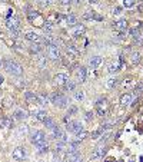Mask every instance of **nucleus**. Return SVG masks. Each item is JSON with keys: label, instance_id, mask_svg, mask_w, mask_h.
I'll return each mask as SVG.
<instances>
[{"label": "nucleus", "instance_id": "obj_1", "mask_svg": "<svg viewBox=\"0 0 143 162\" xmlns=\"http://www.w3.org/2000/svg\"><path fill=\"white\" fill-rule=\"evenodd\" d=\"M3 66H4V69H6L9 73H12V75H16V76L23 75V67H22L17 62L12 60V59H4Z\"/></svg>", "mask_w": 143, "mask_h": 162}, {"label": "nucleus", "instance_id": "obj_2", "mask_svg": "<svg viewBox=\"0 0 143 162\" xmlns=\"http://www.w3.org/2000/svg\"><path fill=\"white\" fill-rule=\"evenodd\" d=\"M32 144L37 148H42V146L47 145V141H46V135L43 131H36V132L32 135Z\"/></svg>", "mask_w": 143, "mask_h": 162}, {"label": "nucleus", "instance_id": "obj_3", "mask_svg": "<svg viewBox=\"0 0 143 162\" xmlns=\"http://www.w3.org/2000/svg\"><path fill=\"white\" fill-rule=\"evenodd\" d=\"M50 102L53 105H56V106H59V108H66L67 103H69L67 98L65 95H62V93H57V92L50 95Z\"/></svg>", "mask_w": 143, "mask_h": 162}, {"label": "nucleus", "instance_id": "obj_4", "mask_svg": "<svg viewBox=\"0 0 143 162\" xmlns=\"http://www.w3.org/2000/svg\"><path fill=\"white\" fill-rule=\"evenodd\" d=\"M46 52H47V56H49V59H52V60H59V59H60V49H59V46H56V45H47V49H46Z\"/></svg>", "mask_w": 143, "mask_h": 162}, {"label": "nucleus", "instance_id": "obj_5", "mask_svg": "<svg viewBox=\"0 0 143 162\" xmlns=\"http://www.w3.org/2000/svg\"><path fill=\"white\" fill-rule=\"evenodd\" d=\"M105 154H106V146H105V145L102 144V142H100V144H99V145L96 146V148H94L93 152H92V156H90V158H92V159L102 158V156H103Z\"/></svg>", "mask_w": 143, "mask_h": 162}, {"label": "nucleus", "instance_id": "obj_6", "mask_svg": "<svg viewBox=\"0 0 143 162\" xmlns=\"http://www.w3.org/2000/svg\"><path fill=\"white\" fill-rule=\"evenodd\" d=\"M96 111L100 116H105L107 112V100L106 99H99L96 102Z\"/></svg>", "mask_w": 143, "mask_h": 162}, {"label": "nucleus", "instance_id": "obj_7", "mask_svg": "<svg viewBox=\"0 0 143 162\" xmlns=\"http://www.w3.org/2000/svg\"><path fill=\"white\" fill-rule=\"evenodd\" d=\"M67 129H69L72 133L77 135V133H80L83 131V126H82V124L77 121H70L69 124H67Z\"/></svg>", "mask_w": 143, "mask_h": 162}, {"label": "nucleus", "instance_id": "obj_8", "mask_svg": "<svg viewBox=\"0 0 143 162\" xmlns=\"http://www.w3.org/2000/svg\"><path fill=\"white\" fill-rule=\"evenodd\" d=\"M74 76H76V82L83 83L86 80V76H87V71H86V67H83V66L77 67V69L74 71Z\"/></svg>", "mask_w": 143, "mask_h": 162}, {"label": "nucleus", "instance_id": "obj_9", "mask_svg": "<svg viewBox=\"0 0 143 162\" xmlns=\"http://www.w3.org/2000/svg\"><path fill=\"white\" fill-rule=\"evenodd\" d=\"M6 26H7L9 30H17V29H20V20L16 16L9 17L7 22H6Z\"/></svg>", "mask_w": 143, "mask_h": 162}, {"label": "nucleus", "instance_id": "obj_10", "mask_svg": "<svg viewBox=\"0 0 143 162\" xmlns=\"http://www.w3.org/2000/svg\"><path fill=\"white\" fill-rule=\"evenodd\" d=\"M26 155H27V152H26V149L22 148V146H17L16 149L13 151V158L16 159V161H23V159L26 158Z\"/></svg>", "mask_w": 143, "mask_h": 162}, {"label": "nucleus", "instance_id": "obj_11", "mask_svg": "<svg viewBox=\"0 0 143 162\" xmlns=\"http://www.w3.org/2000/svg\"><path fill=\"white\" fill-rule=\"evenodd\" d=\"M25 38L27 39L29 42H32V43H40L42 42V38L37 33H34V32H26Z\"/></svg>", "mask_w": 143, "mask_h": 162}, {"label": "nucleus", "instance_id": "obj_12", "mask_svg": "<svg viewBox=\"0 0 143 162\" xmlns=\"http://www.w3.org/2000/svg\"><path fill=\"white\" fill-rule=\"evenodd\" d=\"M85 26L83 25H76L73 26V29H72V36L73 38H80L83 33H85Z\"/></svg>", "mask_w": 143, "mask_h": 162}, {"label": "nucleus", "instance_id": "obj_13", "mask_svg": "<svg viewBox=\"0 0 143 162\" xmlns=\"http://www.w3.org/2000/svg\"><path fill=\"white\" fill-rule=\"evenodd\" d=\"M13 116H14L16 121H25V119H27L29 113H27V111H25V109H17Z\"/></svg>", "mask_w": 143, "mask_h": 162}, {"label": "nucleus", "instance_id": "obj_14", "mask_svg": "<svg viewBox=\"0 0 143 162\" xmlns=\"http://www.w3.org/2000/svg\"><path fill=\"white\" fill-rule=\"evenodd\" d=\"M54 83L56 85H60V86H63L67 80H69V78H67V75H65V73H57L56 76H54Z\"/></svg>", "mask_w": 143, "mask_h": 162}, {"label": "nucleus", "instance_id": "obj_15", "mask_svg": "<svg viewBox=\"0 0 143 162\" xmlns=\"http://www.w3.org/2000/svg\"><path fill=\"white\" fill-rule=\"evenodd\" d=\"M83 19H86V20H103L102 16H99V14H96L94 12H90V10L83 14Z\"/></svg>", "mask_w": 143, "mask_h": 162}, {"label": "nucleus", "instance_id": "obj_16", "mask_svg": "<svg viewBox=\"0 0 143 162\" xmlns=\"http://www.w3.org/2000/svg\"><path fill=\"white\" fill-rule=\"evenodd\" d=\"M100 63H102V58L100 56H93L89 60V67L90 69H96V67L100 66Z\"/></svg>", "mask_w": 143, "mask_h": 162}, {"label": "nucleus", "instance_id": "obj_17", "mask_svg": "<svg viewBox=\"0 0 143 162\" xmlns=\"http://www.w3.org/2000/svg\"><path fill=\"white\" fill-rule=\"evenodd\" d=\"M132 99H133L132 93H125V95H122V98H120V105H122V106H127V105L132 103Z\"/></svg>", "mask_w": 143, "mask_h": 162}, {"label": "nucleus", "instance_id": "obj_18", "mask_svg": "<svg viewBox=\"0 0 143 162\" xmlns=\"http://www.w3.org/2000/svg\"><path fill=\"white\" fill-rule=\"evenodd\" d=\"M114 29L117 32H126L127 30V22L126 20H119L114 23Z\"/></svg>", "mask_w": 143, "mask_h": 162}, {"label": "nucleus", "instance_id": "obj_19", "mask_svg": "<svg viewBox=\"0 0 143 162\" xmlns=\"http://www.w3.org/2000/svg\"><path fill=\"white\" fill-rule=\"evenodd\" d=\"M63 19V16L62 14H59V13H53V14H50L49 17H47V22L49 23H52V25H57L59 22Z\"/></svg>", "mask_w": 143, "mask_h": 162}, {"label": "nucleus", "instance_id": "obj_20", "mask_svg": "<svg viewBox=\"0 0 143 162\" xmlns=\"http://www.w3.org/2000/svg\"><path fill=\"white\" fill-rule=\"evenodd\" d=\"M66 20V25L70 26V27H73V26L77 25V17L74 16V14H67V16L65 17Z\"/></svg>", "mask_w": 143, "mask_h": 162}, {"label": "nucleus", "instance_id": "obj_21", "mask_svg": "<svg viewBox=\"0 0 143 162\" xmlns=\"http://www.w3.org/2000/svg\"><path fill=\"white\" fill-rule=\"evenodd\" d=\"M26 100H27L29 103L39 105V102H37V95H34V93H32V92H27V93H26Z\"/></svg>", "mask_w": 143, "mask_h": 162}, {"label": "nucleus", "instance_id": "obj_22", "mask_svg": "<svg viewBox=\"0 0 143 162\" xmlns=\"http://www.w3.org/2000/svg\"><path fill=\"white\" fill-rule=\"evenodd\" d=\"M0 126L2 128H13V121L9 118H2L0 119Z\"/></svg>", "mask_w": 143, "mask_h": 162}, {"label": "nucleus", "instance_id": "obj_23", "mask_svg": "<svg viewBox=\"0 0 143 162\" xmlns=\"http://www.w3.org/2000/svg\"><path fill=\"white\" fill-rule=\"evenodd\" d=\"M49 98L46 95H43V93H39L37 95V102H39V105H46V103H49Z\"/></svg>", "mask_w": 143, "mask_h": 162}, {"label": "nucleus", "instance_id": "obj_24", "mask_svg": "<svg viewBox=\"0 0 143 162\" xmlns=\"http://www.w3.org/2000/svg\"><path fill=\"white\" fill-rule=\"evenodd\" d=\"M63 87H65V91L72 92V91H74V89H76V83L72 82V80H67V82L63 85Z\"/></svg>", "mask_w": 143, "mask_h": 162}, {"label": "nucleus", "instance_id": "obj_25", "mask_svg": "<svg viewBox=\"0 0 143 162\" xmlns=\"http://www.w3.org/2000/svg\"><path fill=\"white\" fill-rule=\"evenodd\" d=\"M36 119L40 122H45V119L47 118V113H46V111H39V112H36Z\"/></svg>", "mask_w": 143, "mask_h": 162}, {"label": "nucleus", "instance_id": "obj_26", "mask_svg": "<svg viewBox=\"0 0 143 162\" xmlns=\"http://www.w3.org/2000/svg\"><path fill=\"white\" fill-rule=\"evenodd\" d=\"M30 52H32V53H40L42 52L40 43H32V46H30Z\"/></svg>", "mask_w": 143, "mask_h": 162}, {"label": "nucleus", "instance_id": "obj_27", "mask_svg": "<svg viewBox=\"0 0 143 162\" xmlns=\"http://www.w3.org/2000/svg\"><path fill=\"white\" fill-rule=\"evenodd\" d=\"M66 49H67V52H69L70 55H73V56H77L79 55V50L76 49V46H73V45H67Z\"/></svg>", "mask_w": 143, "mask_h": 162}, {"label": "nucleus", "instance_id": "obj_28", "mask_svg": "<svg viewBox=\"0 0 143 162\" xmlns=\"http://www.w3.org/2000/svg\"><path fill=\"white\" fill-rule=\"evenodd\" d=\"M43 124L46 125V128H49V129H53L54 126H56V125H54V121H53V119H52V118H49V116L46 118V119H45V122H43Z\"/></svg>", "mask_w": 143, "mask_h": 162}, {"label": "nucleus", "instance_id": "obj_29", "mask_svg": "<svg viewBox=\"0 0 143 162\" xmlns=\"http://www.w3.org/2000/svg\"><path fill=\"white\" fill-rule=\"evenodd\" d=\"M39 17V13L36 12V10H30V12L27 13V19L30 22H34V19H37Z\"/></svg>", "mask_w": 143, "mask_h": 162}, {"label": "nucleus", "instance_id": "obj_30", "mask_svg": "<svg viewBox=\"0 0 143 162\" xmlns=\"http://www.w3.org/2000/svg\"><path fill=\"white\" fill-rule=\"evenodd\" d=\"M53 29H54V25L49 23V22H46L45 25H43V30H45L46 33H50V32H53Z\"/></svg>", "mask_w": 143, "mask_h": 162}, {"label": "nucleus", "instance_id": "obj_31", "mask_svg": "<svg viewBox=\"0 0 143 162\" xmlns=\"http://www.w3.org/2000/svg\"><path fill=\"white\" fill-rule=\"evenodd\" d=\"M130 59H132V63H139V60H140V55L139 53H132V56H130Z\"/></svg>", "mask_w": 143, "mask_h": 162}, {"label": "nucleus", "instance_id": "obj_32", "mask_svg": "<svg viewBox=\"0 0 143 162\" xmlns=\"http://www.w3.org/2000/svg\"><path fill=\"white\" fill-rule=\"evenodd\" d=\"M86 136H87V133H86L85 131H82L80 133H77V135H76V141H77V142H80L82 139H85Z\"/></svg>", "mask_w": 143, "mask_h": 162}, {"label": "nucleus", "instance_id": "obj_33", "mask_svg": "<svg viewBox=\"0 0 143 162\" xmlns=\"http://www.w3.org/2000/svg\"><path fill=\"white\" fill-rule=\"evenodd\" d=\"M74 99L76 100H83L85 99V93H83V92H74Z\"/></svg>", "mask_w": 143, "mask_h": 162}, {"label": "nucleus", "instance_id": "obj_34", "mask_svg": "<svg viewBox=\"0 0 143 162\" xmlns=\"http://www.w3.org/2000/svg\"><path fill=\"white\" fill-rule=\"evenodd\" d=\"M123 4L126 7H133L135 6V0H123Z\"/></svg>", "mask_w": 143, "mask_h": 162}, {"label": "nucleus", "instance_id": "obj_35", "mask_svg": "<svg viewBox=\"0 0 143 162\" xmlns=\"http://www.w3.org/2000/svg\"><path fill=\"white\" fill-rule=\"evenodd\" d=\"M116 83H117V80L116 79H109L107 80V83H106V86L107 87H113V86H116Z\"/></svg>", "mask_w": 143, "mask_h": 162}, {"label": "nucleus", "instance_id": "obj_36", "mask_svg": "<svg viewBox=\"0 0 143 162\" xmlns=\"http://www.w3.org/2000/svg\"><path fill=\"white\" fill-rule=\"evenodd\" d=\"M19 34H20V29H17V30H10V36L12 38H19Z\"/></svg>", "mask_w": 143, "mask_h": 162}, {"label": "nucleus", "instance_id": "obj_37", "mask_svg": "<svg viewBox=\"0 0 143 162\" xmlns=\"http://www.w3.org/2000/svg\"><path fill=\"white\" fill-rule=\"evenodd\" d=\"M27 131H29V128L27 126H22V128H19V135H26V133H27Z\"/></svg>", "mask_w": 143, "mask_h": 162}, {"label": "nucleus", "instance_id": "obj_38", "mask_svg": "<svg viewBox=\"0 0 143 162\" xmlns=\"http://www.w3.org/2000/svg\"><path fill=\"white\" fill-rule=\"evenodd\" d=\"M49 151V146H42V148H39V154H45V152H47Z\"/></svg>", "mask_w": 143, "mask_h": 162}, {"label": "nucleus", "instance_id": "obj_39", "mask_svg": "<svg viewBox=\"0 0 143 162\" xmlns=\"http://www.w3.org/2000/svg\"><path fill=\"white\" fill-rule=\"evenodd\" d=\"M52 162H62L60 155H59V154H54V155H53V159H52Z\"/></svg>", "mask_w": 143, "mask_h": 162}, {"label": "nucleus", "instance_id": "obj_40", "mask_svg": "<svg viewBox=\"0 0 143 162\" xmlns=\"http://www.w3.org/2000/svg\"><path fill=\"white\" fill-rule=\"evenodd\" d=\"M37 2H39V4H40V6H47L50 0H37Z\"/></svg>", "mask_w": 143, "mask_h": 162}, {"label": "nucleus", "instance_id": "obj_41", "mask_svg": "<svg viewBox=\"0 0 143 162\" xmlns=\"http://www.w3.org/2000/svg\"><path fill=\"white\" fill-rule=\"evenodd\" d=\"M90 119H93V112H87V113H86V121H90Z\"/></svg>", "mask_w": 143, "mask_h": 162}, {"label": "nucleus", "instance_id": "obj_42", "mask_svg": "<svg viewBox=\"0 0 143 162\" xmlns=\"http://www.w3.org/2000/svg\"><path fill=\"white\" fill-rule=\"evenodd\" d=\"M39 65H40L42 67L45 66V65H46V59H45V58H40V59H39Z\"/></svg>", "mask_w": 143, "mask_h": 162}, {"label": "nucleus", "instance_id": "obj_43", "mask_svg": "<svg viewBox=\"0 0 143 162\" xmlns=\"http://www.w3.org/2000/svg\"><path fill=\"white\" fill-rule=\"evenodd\" d=\"M120 12H122V9H120V7H114V9H113V13H114V14H120Z\"/></svg>", "mask_w": 143, "mask_h": 162}, {"label": "nucleus", "instance_id": "obj_44", "mask_svg": "<svg viewBox=\"0 0 143 162\" xmlns=\"http://www.w3.org/2000/svg\"><path fill=\"white\" fill-rule=\"evenodd\" d=\"M59 2H60L62 4H69L70 2H72V0H59Z\"/></svg>", "mask_w": 143, "mask_h": 162}, {"label": "nucleus", "instance_id": "obj_45", "mask_svg": "<svg viewBox=\"0 0 143 162\" xmlns=\"http://www.w3.org/2000/svg\"><path fill=\"white\" fill-rule=\"evenodd\" d=\"M97 2H99V0H89V3H90V4H96Z\"/></svg>", "mask_w": 143, "mask_h": 162}, {"label": "nucleus", "instance_id": "obj_46", "mask_svg": "<svg viewBox=\"0 0 143 162\" xmlns=\"http://www.w3.org/2000/svg\"><path fill=\"white\" fill-rule=\"evenodd\" d=\"M3 80H4V79H3V76L0 75V85H2V83H3Z\"/></svg>", "mask_w": 143, "mask_h": 162}, {"label": "nucleus", "instance_id": "obj_47", "mask_svg": "<svg viewBox=\"0 0 143 162\" xmlns=\"http://www.w3.org/2000/svg\"><path fill=\"white\" fill-rule=\"evenodd\" d=\"M62 162H70V161H67V159H65V161H62Z\"/></svg>", "mask_w": 143, "mask_h": 162}, {"label": "nucleus", "instance_id": "obj_48", "mask_svg": "<svg viewBox=\"0 0 143 162\" xmlns=\"http://www.w3.org/2000/svg\"><path fill=\"white\" fill-rule=\"evenodd\" d=\"M2 65H3V62H2V60H0V66H2Z\"/></svg>", "mask_w": 143, "mask_h": 162}, {"label": "nucleus", "instance_id": "obj_49", "mask_svg": "<svg viewBox=\"0 0 143 162\" xmlns=\"http://www.w3.org/2000/svg\"><path fill=\"white\" fill-rule=\"evenodd\" d=\"M140 36H143V32H142V33H140Z\"/></svg>", "mask_w": 143, "mask_h": 162}, {"label": "nucleus", "instance_id": "obj_50", "mask_svg": "<svg viewBox=\"0 0 143 162\" xmlns=\"http://www.w3.org/2000/svg\"><path fill=\"white\" fill-rule=\"evenodd\" d=\"M0 95H2V91H0Z\"/></svg>", "mask_w": 143, "mask_h": 162}, {"label": "nucleus", "instance_id": "obj_51", "mask_svg": "<svg viewBox=\"0 0 143 162\" xmlns=\"http://www.w3.org/2000/svg\"><path fill=\"white\" fill-rule=\"evenodd\" d=\"M40 162H45V161H40Z\"/></svg>", "mask_w": 143, "mask_h": 162}]
</instances>
